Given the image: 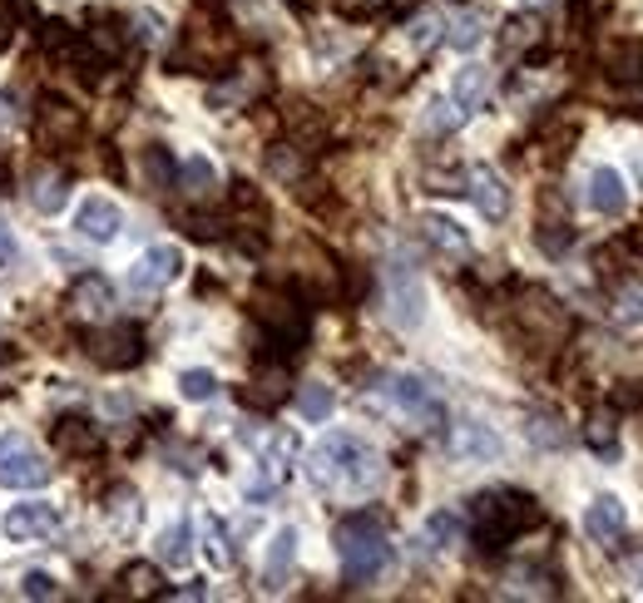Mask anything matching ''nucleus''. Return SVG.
<instances>
[{
    "mask_svg": "<svg viewBox=\"0 0 643 603\" xmlns=\"http://www.w3.org/2000/svg\"><path fill=\"white\" fill-rule=\"evenodd\" d=\"M15 232H10L6 223H0V268H10V262H15Z\"/></svg>",
    "mask_w": 643,
    "mask_h": 603,
    "instance_id": "nucleus-48",
    "label": "nucleus"
},
{
    "mask_svg": "<svg viewBox=\"0 0 643 603\" xmlns=\"http://www.w3.org/2000/svg\"><path fill=\"white\" fill-rule=\"evenodd\" d=\"M485 94H490V70H485V65L456 70V84H450V104H456L466 119L485 104Z\"/></svg>",
    "mask_w": 643,
    "mask_h": 603,
    "instance_id": "nucleus-24",
    "label": "nucleus"
},
{
    "mask_svg": "<svg viewBox=\"0 0 643 603\" xmlns=\"http://www.w3.org/2000/svg\"><path fill=\"white\" fill-rule=\"evenodd\" d=\"M308 480L322 495H342V500H362L382 485V455L366 446L352 430H332L308 450Z\"/></svg>",
    "mask_w": 643,
    "mask_h": 603,
    "instance_id": "nucleus-1",
    "label": "nucleus"
},
{
    "mask_svg": "<svg viewBox=\"0 0 643 603\" xmlns=\"http://www.w3.org/2000/svg\"><path fill=\"white\" fill-rule=\"evenodd\" d=\"M460 124H466V114H460L450 100H431V104H426V129L450 134V129H460Z\"/></svg>",
    "mask_w": 643,
    "mask_h": 603,
    "instance_id": "nucleus-40",
    "label": "nucleus"
},
{
    "mask_svg": "<svg viewBox=\"0 0 643 603\" xmlns=\"http://www.w3.org/2000/svg\"><path fill=\"white\" fill-rule=\"evenodd\" d=\"M446 40L460 50V55H470V50L485 45V20L476 15V10H460V15L446 20Z\"/></svg>",
    "mask_w": 643,
    "mask_h": 603,
    "instance_id": "nucleus-31",
    "label": "nucleus"
},
{
    "mask_svg": "<svg viewBox=\"0 0 643 603\" xmlns=\"http://www.w3.org/2000/svg\"><path fill=\"white\" fill-rule=\"evenodd\" d=\"M134 35H139L144 45H159V35H164V20L154 15V10H144V15H134Z\"/></svg>",
    "mask_w": 643,
    "mask_h": 603,
    "instance_id": "nucleus-45",
    "label": "nucleus"
},
{
    "mask_svg": "<svg viewBox=\"0 0 643 603\" xmlns=\"http://www.w3.org/2000/svg\"><path fill=\"white\" fill-rule=\"evenodd\" d=\"M500 436H495L485 420H460L456 430H450V455H456L460 465H490L500 460Z\"/></svg>",
    "mask_w": 643,
    "mask_h": 603,
    "instance_id": "nucleus-16",
    "label": "nucleus"
},
{
    "mask_svg": "<svg viewBox=\"0 0 643 603\" xmlns=\"http://www.w3.org/2000/svg\"><path fill=\"white\" fill-rule=\"evenodd\" d=\"M545 524V510L535 495L525 490H485L470 500V534H476L480 549H505L515 544L520 534H530V529Z\"/></svg>",
    "mask_w": 643,
    "mask_h": 603,
    "instance_id": "nucleus-3",
    "label": "nucleus"
},
{
    "mask_svg": "<svg viewBox=\"0 0 643 603\" xmlns=\"http://www.w3.org/2000/svg\"><path fill=\"white\" fill-rule=\"evenodd\" d=\"M159 564L168 569H184V564H194V524L188 520H174V524H164L159 529Z\"/></svg>",
    "mask_w": 643,
    "mask_h": 603,
    "instance_id": "nucleus-25",
    "label": "nucleus"
},
{
    "mask_svg": "<svg viewBox=\"0 0 643 603\" xmlns=\"http://www.w3.org/2000/svg\"><path fill=\"white\" fill-rule=\"evenodd\" d=\"M174 184L184 188L188 198H204V194H214V188H218V168L208 164L204 154H194V158H184V164L174 168Z\"/></svg>",
    "mask_w": 643,
    "mask_h": 603,
    "instance_id": "nucleus-27",
    "label": "nucleus"
},
{
    "mask_svg": "<svg viewBox=\"0 0 643 603\" xmlns=\"http://www.w3.org/2000/svg\"><path fill=\"white\" fill-rule=\"evenodd\" d=\"M174 158H168L159 144L154 149H144V174H149V188H174Z\"/></svg>",
    "mask_w": 643,
    "mask_h": 603,
    "instance_id": "nucleus-39",
    "label": "nucleus"
},
{
    "mask_svg": "<svg viewBox=\"0 0 643 603\" xmlns=\"http://www.w3.org/2000/svg\"><path fill=\"white\" fill-rule=\"evenodd\" d=\"M178 396H184V401H214L218 396V376L204 372V366H188V372H178Z\"/></svg>",
    "mask_w": 643,
    "mask_h": 603,
    "instance_id": "nucleus-36",
    "label": "nucleus"
},
{
    "mask_svg": "<svg viewBox=\"0 0 643 603\" xmlns=\"http://www.w3.org/2000/svg\"><path fill=\"white\" fill-rule=\"evenodd\" d=\"M184 272V252L174 248V242H154V248H144L139 258H134L129 268V292H139V298H154V292H164L168 282Z\"/></svg>",
    "mask_w": 643,
    "mask_h": 603,
    "instance_id": "nucleus-9",
    "label": "nucleus"
},
{
    "mask_svg": "<svg viewBox=\"0 0 643 603\" xmlns=\"http://www.w3.org/2000/svg\"><path fill=\"white\" fill-rule=\"evenodd\" d=\"M589 208L594 214H604V218H619L629 208V188H624V174L619 168H609V164H599V168H589Z\"/></svg>",
    "mask_w": 643,
    "mask_h": 603,
    "instance_id": "nucleus-20",
    "label": "nucleus"
},
{
    "mask_svg": "<svg viewBox=\"0 0 643 603\" xmlns=\"http://www.w3.org/2000/svg\"><path fill=\"white\" fill-rule=\"evenodd\" d=\"M466 194H470V204L490 218V223H500V218L510 214V188H505V178L495 174L490 164H470L466 168Z\"/></svg>",
    "mask_w": 643,
    "mask_h": 603,
    "instance_id": "nucleus-15",
    "label": "nucleus"
},
{
    "mask_svg": "<svg viewBox=\"0 0 643 603\" xmlns=\"http://www.w3.org/2000/svg\"><path fill=\"white\" fill-rule=\"evenodd\" d=\"M40 40H45V55L55 60L60 70H70V75H80V80H94V75H90V70H94V50L84 45L80 30H70L65 20H50Z\"/></svg>",
    "mask_w": 643,
    "mask_h": 603,
    "instance_id": "nucleus-11",
    "label": "nucleus"
},
{
    "mask_svg": "<svg viewBox=\"0 0 643 603\" xmlns=\"http://www.w3.org/2000/svg\"><path fill=\"white\" fill-rule=\"evenodd\" d=\"M104 520H110V529L120 539H129L134 529H139V520H144V500L129 490V485H114L110 490V505H104Z\"/></svg>",
    "mask_w": 643,
    "mask_h": 603,
    "instance_id": "nucleus-23",
    "label": "nucleus"
},
{
    "mask_svg": "<svg viewBox=\"0 0 643 603\" xmlns=\"http://www.w3.org/2000/svg\"><path fill=\"white\" fill-rule=\"evenodd\" d=\"M634 584H639V594H643V559L634 564Z\"/></svg>",
    "mask_w": 643,
    "mask_h": 603,
    "instance_id": "nucleus-51",
    "label": "nucleus"
},
{
    "mask_svg": "<svg viewBox=\"0 0 643 603\" xmlns=\"http://www.w3.org/2000/svg\"><path fill=\"white\" fill-rule=\"evenodd\" d=\"M614 406L619 410H643V381H619Z\"/></svg>",
    "mask_w": 643,
    "mask_h": 603,
    "instance_id": "nucleus-46",
    "label": "nucleus"
},
{
    "mask_svg": "<svg viewBox=\"0 0 643 603\" xmlns=\"http://www.w3.org/2000/svg\"><path fill=\"white\" fill-rule=\"evenodd\" d=\"M252 316H258L262 336H268V342L278 346V356H282V362L302 352V342H308V312H302V306H298V298H288V292H268V288H262L258 298H252Z\"/></svg>",
    "mask_w": 643,
    "mask_h": 603,
    "instance_id": "nucleus-4",
    "label": "nucleus"
},
{
    "mask_svg": "<svg viewBox=\"0 0 643 603\" xmlns=\"http://www.w3.org/2000/svg\"><path fill=\"white\" fill-rule=\"evenodd\" d=\"M10 544H35V539H50L60 529V510L50 500H20L6 510V520H0Z\"/></svg>",
    "mask_w": 643,
    "mask_h": 603,
    "instance_id": "nucleus-10",
    "label": "nucleus"
},
{
    "mask_svg": "<svg viewBox=\"0 0 643 603\" xmlns=\"http://www.w3.org/2000/svg\"><path fill=\"white\" fill-rule=\"evenodd\" d=\"M120 584H124V594H134V599H159L164 589H159V569L154 564H129L120 574Z\"/></svg>",
    "mask_w": 643,
    "mask_h": 603,
    "instance_id": "nucleus-35",
    "label": "nucleus"
},
{
    "mask_svg": "<svg viewBox=\"0 0 643 603\" xmlns=\"http://www.w3.org/2000/svg\"><path fill=\"white\" fill-rule=\"evenodd\" d=\"M80 129H84V119H80L75 104H65V100H45V104H40V114H35L40 149H65V144L80 139Z\"/></svg>",
    "mask_w": 643,
    "mask_h": 603,
    "instance_id": "nucleus-13",
    "label": "nucleus"
},
{
    "mask_svg": "<svg viewBox=\"0 0 643 603\" xmlns=\"http://www.w3.org/2000/svg\"><path fill=\"white\" fill-rule=\"evenodd\" d=\"M292 564H298V529H278L268 544V559H262V584L282 589L292 579Z\"/></svg>",
    "mask_w": 643,
    "mask_h": 603,
    "instance_id": "nucleus-21",
    "label": "nucleus"
},
{
    "mask_svg": "<svg viewBox=\"0 0 643 603\" xmlns=\"http://www.w3.org/2000/svg\"><path fill=\"white\" fill-rule=\"evenodd\" d=\"M382 396L392 401L396 410H402L406 420H416L421 430H436V426H446V406L436 401V391L426 386L421 376H411V372H396V376H386L382 381Z\"/></svg>",
    "mask_w": 643,
    "mask_h": 603,
    "instance_id": "nucleus-5",
    "label": "nucleus"
},
{
    "mask_svg": "<svg viewBox=\"0 0 643 603\" xmlns=\"http://www.w3.org/2000/svg\"><path fill=\"white\" fill-rule=\"evenodd\" d=\"M421 238H426V248L431 252H440V258H470L476 252V242H470V232L456 223V218H446V214H421Z\"/></svg>",
    "mask_w": 643,
    "mask_h": 603,
    "instance_id": "nucleus-17",
    "label": "nucleus"
},
{
    "mask_svg": "<svg viewBox=\"0 0 643 603\" xmlns=\"http://www.w3.org/2000/svg\"><path fill=\"white\" fill-rule=\"evenodd\" d=\"M6 188H10V164L0 158V194H6Z\"/></svg>",
    "mask_w": 643,
    "mask_h": 603,
    "instance_id": "nucleus-50",
    "label": "nucleus"
},
{
    "mask_svg": "<svg viewBox=\"0 0 643 603\" xmlns=\"http://www.w3.org/2000/svg\"><path fill=\"white\" fill-rule=\"evenodd\" d=\"M584 440L594 446L599 455H614L619 450V426H614V416L609 410H594L589 416V426H584Z\"/></svg>",
    "mask_w": 643,
    "mask_h": 603,
    "instance_id": "nucleus-37",
    "label": "nucleus"
},
{
    "mask_svg": "<svg viewBox=\"0 0 643 603\" xmlns=\"http://www.w3.org/2000/svg\"><path fill=\"white\" fill-rule=\"evenodd\" d=\"M0 485H10V490H40V485H50V460L20 430L0 436Z\"/></svg>",
    "mask_w": 643,
    "mask_h": 603,
    "instance_id": "nucleus-6",
    "label": "nucleus"
},
{
    "mask_svg": "<svg viewBox=\"0 0 643 603\" xmlns=\"http://www.w3.org/2000/svg\"><path fill=\"white\" fill-rule=\"evenodd\" d=\"M120 228H124V208L114 204V198L90 194L75 208V232L84 242H114V238H120Z\"/></svg>",
    "mask_w": 643,
    "mask_h": 603,
    "instance_id": "nucleus-14",
    "label": "nucleus"
},
{
    "mask_svg": "<svg viewBox=\"0 0 643 603\" xmlns=\"http://www.w3.org/2000/svg\"><path fill=\"white\" fill-rule=\"evenodd\" d=\"M624 529H629V510H624L619 495H599V500L584 510V534L594 539V544L614 549L619 539H624Z\"/></svg>",
    "mask_w": 643,
    "mask_h": 603,
    "instance_id": "nucleus-18",
    "label": "nucleus"
},
{
    "mask_svg": "<svg viewBox=\"0 0 643 603\" xmlns=\"http://www.w3.org/2000/svg\"><path fill=\"white\" fill-rule=\"evenodd\" d=\"M332 544H336V559H342L346 584H372V579H382L396 559L386 520L372 510H356V514H346V520H336Z\"/></svg>",
    "mask_w": 643,
    "mask_h": 603,
    "instance_id": "nucleus-2",
    "label": "nucleus"
},
{
    "mask_svg": "<svg viewBox=\"0 0 643 603\" xmlns=\"http://www.w3.org/2000/svg\"><path fill=\"white\" fill-rule=\"evenodd\" d=\"M386 316H392L396 332H416L426 322V288H421L416 268H406V262L386 268Z\"/></svg>",
    "mask_w": 643,
    "mask_h": 603,
    "instance_id": "nucleus-7",
    "label": "nucleus"
},
{
    "mask_svg": "<svg viewBox=\"0 0 643 603\" xmlns=\"http://www.w3.org/2000/svg\"><path fill=\"white\" fill-rule=\"evenodd\" d=\"M332 410H336L332 386H326V381H302L298 386V416L312 420V426H322V420H332Z\"/></svg>",
    "mask_w": 643,
    "mask_h": 603,
    "instance_id": "nucleus-29",
    "label": "nucleus"
},
{
    "mask_svg": "<svg viewBox=\"0 0 643 603\" xmlns=\"http://www.w3.org/2000/svg\"><path fill=\"white\" fill-rule=\"evenodd\" d=\"M540 40H545V25H540V15H535V10H520V15H510V20H505V30H500L505 60L530 55V50L540 45Z\"/></svg>",
    "mask_w": 643,
    "mask_h": 603,
    "instance_id": "nucleus-22",
    "label": "nucleus"
},
{
    "mask_svg": "<svg viewBox=\"0 0 643 603\" xmlns=\"http://www.w3.org/2000/svg\"><path fill=\"white\" fill-rule=\"evenodd\" d=\"M614 316H619V322H629V326H639L643 322V292L639 288H619L614 292Z\"/></svg>",
    "mask_w": 643,
    "mask_h": 603,
    "instance_id": "nucleus-41",
    "label": "nucleus"
},
{
    "mask_svg": "<svg viewBox=\"0 0 643 603\" xmlns=\"http://www.w3.org/2000/svg\"><path fill=\"white\" fill-rule=\"evenodd\" d=\"M55 446H60V455H94L100 450V430L80 416H65L55 426Z\"/></svg>",
    "mask_w": 643,
    "mask_h": 603,
    "instance_id": "nucleus-28",
    "label": "nucleus"
},
{
    "mask_svg": "<svg viewBox=\"0 0 643 603\" xmlns=\"http://www.w3.org/2000/svg\"><path fill=\"white\" fill-rule=\"evenodd\" d=\"M456 539H460V520L450 510H440V514H431V520H426V549H436V554H440V549H450Z\"/></svg>",
    "mask_w": 643,
    "mask_h": 603,
    "instance_id": "nucleus-38",
    "label": "nucleus"
},
{
    "mask_svg": "<svg viewBox=\"0 0 643 603\" xmlns=\"http://www.w3.org/2000/svg\"><path fill=\"white\" fill-rule=\"evenodd\" d=\"M30 204H35L40 214H60V208L70 204V178L60 174V168H40V174L30 178Z\"/></svg>",
    "mask_w": 643,
    "mask_h": 603,
    "instance_id": "nucleus-26",
    "label": "nucleus"
},
{
    "mask_svg": "<svg viewBox=\"0 0 643 603\" xmlns=\"http://www.w3.org/2000/svg\"><path fill=\"white\" fill-rule=\"evenodd\" d=\"M604 65L614 80H643V40H614L604 50Z\"/></svg>",
    "mask_w": 643,
    "mask_h": 603,
    "instance_id": "nucleus-30",
    "label": "nucleus"
},
{
    "mask_svg": "<svg viewBox=\"0 0 643 603\" xmlns=\"http://www.w3.org/2000/svg\"><path fill=\"white\" fill-rule=\"evenodd\" d=\"M90 356L104 366V372H129V366L144 362V332L134 322L100 326V332L90 336Z\"/></svg>",
    "mask_w": 643,
    "mask_h": 603,
    "instance_id": "nucleus-8",
    "label": "nucleus"
},
{
    "mask_svg": "<svg viewBox=\"0 0 643 603\" xmlns=\"http://www.w3.org/2000/svg\"><path fill=\"white\" fill-rule=\"evenodd\" d=\"M525 436H530L540 450H560L564 440H569V430L560 426V416H545V410H535L530 426H525Z\"/></svg>",
    "mask_w": 643,
    "mask_h": 603,
    "instance_id": "nucleus-34",
    "label": "nucleus"
},
{
    "mask_svg": "<svg viewBox=\"0 0 643 603\" xmlns=\"http://www.w3.org/2000/svg\"><path fill=\"white\" fill-rule=\"evenodd\" d=\"M208 594V589H204V579H194V584H184V589H178V594H168V599H204Z\"/></svg>",
    "mask_w": 643,
    "mask_h": 603,
    "instance_id": "nucleus-49",
    "label": "nucleus"
},
{
    "mask_svg": "<svg viewBox=\"0 0 643 603\" xmlns=\"http://www.w3.org/2000/svg\"><path fill=\"white\" fill-rule=\"evenodd\" d=\"M535 238H540V248H545V252H564L574 232H569L564 223H540V232H535Z\"/></svg>",
    "mask_w": 643,
    "mask_h": 603,
    "instance_id": "nucleus-44",
    "label": "nucleus"
},
{
    "mask_svg": "<svg viewBox=\"0 0 643 603\" xmlns=\"http://www.w3.org/2000/svg\"><path fill=\"white\" fill-rule=\"evenodd\" d=\"M332 10L342 20H376L386 10V0H332Z\"/></svg>",
    "mask_w": 643,
    "mask_h": 603,
    "instance_id": "nucleus-42",
    "label": "nucleus"
},
{
    "mask_svg": "<svg viewBox=\"0 0 643 603\" xmlns=\"http://www.w3.org/2000/svg\"><path fill=\"white\" fill-rule=\"evenodd\" d=\"M406 40H411L416 50L440 45V40H446V15H440V10H421V15L406 25Z\"/></svg>",
    "mask_w": 643,
    "mask_h": 603,
    "instance_id": "nucleus-33",
    "label": "nucleus"
},
{
    "mask_svg": "<svg viewBox=\"0 0 643 603\" xmlns=\"http://www.w3.org/2000/svg\"><path fill=\"white\" fill-rule=\"evenodd\" d=\"M65 306H70V316H80V322H104V316L114 312L110 278H100V272H80L65 292Z\"/></svg>",
    "mask_w": 643,
    "mask_h": 603,
    "instance_id": "nucleus-12",
    "label": "nucleus"
},
{
    "mask_svg": "<svg viewBox=\"0 0 643 603\" xmlns=\"http://www.w3.org/2000/svg\"><path fill=\"white\" fill-rule=\"evenodd\" d=\"M204 554L214 569H234V544H228V524L218 520V514H204Z\"/></svg>",
    "mask_w": 643,
    "mask_h": 603,
    "instance_id": "nucleus-32",
    "label": "nucleus"
},
{
    "mask_svg": "<svg viewBox=\"0 0 643 603\" xmlns=\"http://www.w3.org/2000/svg\"><path fill=\"white\" fill-rule=\"evenodd\" d=\"M515 312H520V322H530L535 332H540V342H560V336L569 332V316H564V306L550 298V292H540V288H530L525 292V302L515 306Z\"/></svg>",
    "mask_w": 643,
    "mask_h": 603,
    "instance_id": "nucleus-19",
    "label": "nucleus"
},
{
    "mask_svg": "<svg viewBox=\"0 0 643 603\" xmlns=\"http://www.w3.org/2000/svg\"><path fill=\"white\" fill-rule=\"evenodd\" d=\"M10 35H15V10H10V0H0V50L10 45Z\"/></svg>",
    "mask_w": 643,
    "mask_h": 603,
    "instance_id": "nucleus-47",
    "label": "nucleus"
},
{
    "mask_svg": "<svg viewBox=\"0 0 643 603\" xmlns=\"http://www.w3.org/2000/svg\"><path fill=\"white\" fill-rule=\"evenodd\" d=\"M20 594H25V599H60V584H55L50 574H40V569H35V574L20 579Z\"/></svg>",
    "mask_w": 643,
    "mask_h": 603,
    "instance_id": "nucleus-43",
    "label": "nucleus"
}]
</instances>
